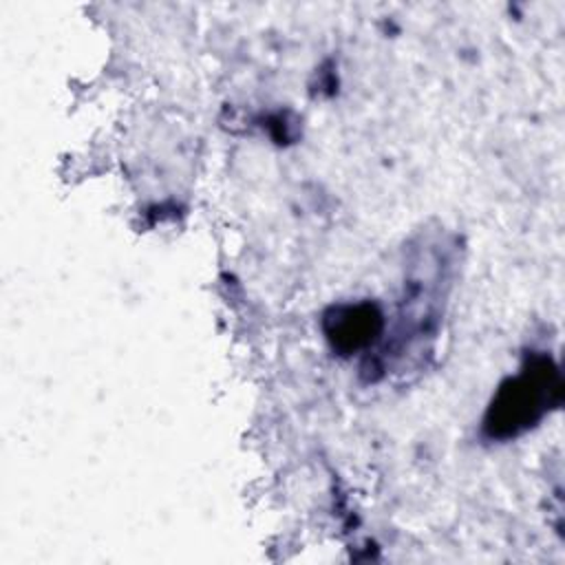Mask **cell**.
<instances>
[{"label": "cell", "mask_w": 565, "mask_h": 565, "mask_svg": "<svg viewBox=\"0 0 565 565\" xmlns=\"http://www.w3.org/2000/svg\"><path fill=\"white\" fill-rule=\"evenodd\" d=\"M561 380L558 371L547 358H532L530 364L494 397L486 428L492 437H510L536 424L541 415L558 399Z\"/></svg>", "instance_id": "cell-1"}, {"label": "cell", "mask_w": 565, "mask_h": 565, "mask_svg": "<svg viewBox=\"0 0 565 565\" xmlns=\"http://www.w3.org/2000/svg\"><path fill=\"white\" fill-rule=\"evenodd\" d=\"M329 322V338L338 349L351 351L360 349L371 342L373 333H377L380 316L375 313L373 305H358V307H342L327 318Z\"/></svg>", "instance_id": "cell-2"}]
</instances>
